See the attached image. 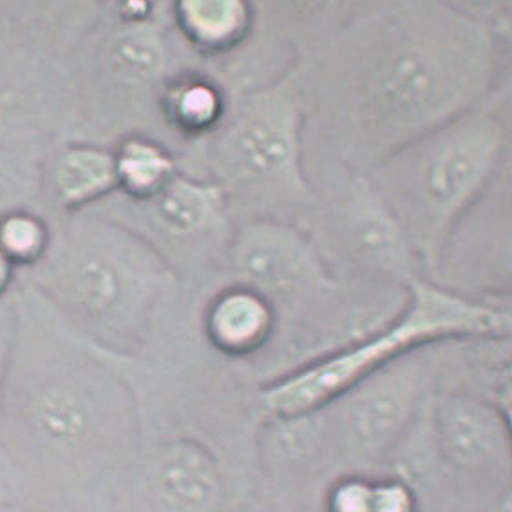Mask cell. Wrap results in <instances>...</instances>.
Segmentation results:
<instances>
[{
	"instance_id": "2",
	"label": "cell",
	"mask_w": 512,
	"mask_h": 512,
	"mask_svg": "<svg viewBox=\"0 0 512 512\" xmlns=\"http://www.w3.org/2000/svg\"><path fill=\"white\" fill-rule=\"evenodd\" d=\"M493 26L446 2L366 4L323 49L319 125L339 165L370 172L393 152L485 104Z\"/></svg>"
},
{
	"instance_id": "16",
	"label": "cell",
	"mask_w": 512,
	"mask_h": 512,
	"mask_svg": "<svg viewBox=\"0 0 512 512\" xmlns=\"http://www.w3.org/2000/svg\"><path fill=\"white\" fill-rule=\"evenodd\" d=\"M172 22L190 48L223 57L241 46L252 29V6L239 0H187L171 6Z\"/></svg>"
},
{
	"instance_id": "15",
	"label": "cell",
	"mask_w": 512,
	"mask_h": 512,
	"mask_svg": "<svg viewBox=\"0 0 512 512\" xmlns=\"http://www.w3.org/2000/svg\"><path fill=\"white\" fill-rule=\"evenodd\" d=\"M275 306L247 286L232 285L210 299L203 330L210 346L227 357L261 350L274 333Z\"/></svg>"
},
{
	"instance_id": "3",
	"label": "cell",
	"mask_w": 512,
	"mask_h": 512,
	"mask_svg": "<svg viewBox=\"0 0 512 512\" xmlns=\"http://www.w3.org/2000/svg\"><path fill=\"white\" fill-rule=\"evenodd\" d=\"M24 285L76 333L133 359L180 275L133 228L98 210L67 216Z\"/></svg>"
},
{
	"instance_id": "11",
	"label": "cell",
	"mask_w": 512,
	"mask_h": 512,
	"mask_svg": "<svg viewBox=\"0 0 512 512\" xmlns=\"http://www.w3.org/2000/svg\"><path fill=\"white\" fill-rule=\"evenodd\" d=\"M418 353L371 373L326 406L337 411V426L353 455L380 458L406 433L426 388Z\"/></svg>"
},
{
	"instance_id": "17",
	"label": "cell",
	"mask_w": 512,
	"mask_h": 512,
	"mask_svg": "<svg viewBox=\"0 0 512 512\" xmlns=\"http://www.w3.org/2000/svg\"><path fill=\"white\" fill-rule=\"evenodd\" d=\"M225 91L210 76L176 73L158 96V111L172 131L190 140H207L228 113Z\"/></svg>"
},
{
	"instance_id": "5",
	"label": "cell",
	"mask_w": 512,
	"mask_h": 512,
	"mask_svg": "<svg viewBox=\"0 0 512 512\" xmlns=\"http://www.w3.org/2000/svg\"><path fill=\"white\" fill-rule=\"evenodd\" d=\"M306 111L294 73L254 87L228 107L205 140L207 180L227 198L230 216L288 221L306 218L319 194L304 169Z\"/></svg>"
},
{
	"instance_id": "10",
	"label": "cell",
	"mask_w": 512,
	"mask_h": 512,
	"mask_svg": "<svg viewBox=\"0 0 512 512\" xmlns=\"http://www.w3.org/2000/svg\"><path fill=\"white\" fill-rule=\"evenodd\" d=\"M234 285L274 299L321 290L332 283L330 268L308 232L297 223L250 219L234 228L225 256Z\"/></svg>"
},
{
	"instance_id": "6",
	"label": "cell",
	"mask_w": 512,
	"mask_h": 512,
	"mask_svg": "<svg viewBox=\"0 0 512 512\" xmlns=\"http://www.w3.org/2000/svg\"><path fill=\"white\" fill-rule=\"evenodd\" d=\"M406 286V306L391 323L266 384L261 389L263 408L274 418L313 415L371 373L431 344L464 339L498 341L511 335L507 306L484 303L422 277Z\"/></svg>"
},
{
	"instance_id": "19",
	"label": "cell",
	"mask_w": 512,
	"mask_h": 512,
	"mask_svg": "<svg viewBox=\"0 0 512 512\" xmlns=\"http://www.w3.org/2000/svg\"><path fill=\"white\" fill-rule=\"evenodd\" d=\"M46 158L37 134L0 122V216L37 198Z\"/></svg>"
},
{
	"instance_id": "24",
	"label": "cell",
	"mask_w": 512,
	"mask_h": 512,
	"mask_svg": "<svg viewBox=\"0 0 512 512\" xmlns=\"http://www.w3.org/2000/svg\"><path fill=\"white\" fill-rule=\"evenodd\" d=\"M17 272L19 270L13 266L10 259L0 252V301L13 294Z\"/></svg>"
},
{
	"instance_id": "25",
	"label": "cell",
	"mask_w": 512,
	"mask_h": 512,
	"mask_svg": "<svg viewBox=\"0 0 512 512\" xmlns=\"http://www.w3.org/2000/svg\"><path fill=\"white\" fill-rule=\"evenodd\" d=\"M0 512H49L31 503L17 502V500H0Z\"/></svg>"
},
{
	"instance_id": "7",
	"label": "cell",
	"mask_w": 512,
	"mask_h": 512,
	"mask_svg": "<svg viewBox=\"0 0 512 512\" xmlns=\"http://www.w3.org/2000/svg\"><path fill=\"white\" fill-rule=\"evenodd\" d=\"M341 178L328 201L319 200L306 216L304 228L324 263L339 257L346 265L373 270L402 281H413L418 261L399 221L375 189L368 172L339 165ZM330 268V266H328Z\"/></svg>"
},
{
	"instance_id": "12",
	"label": "cell",
	"mask_w": 512,
	"mask_h": 512,
	"mask_svg": "<svg viewBox=\"0 0 512 512\" xmlns=\"http://www.w3.org/2000/svg\"><path fill=\"white\" fill-rule=\"evenodd\" d=\"M118 24L105 35L100 49V71L105 82L122 95L151 96L158 107L171 71V46L160 6H113Z\"/></svg>"
},
{
	"instance_id": "21",
	"label": "cell",
	"mask_w": 512,
	"mask_h": 512,
	"mask_svg": "<svg viewBox=\"0 0 512 512\" xmlns=\"http://www.w3.org/2000/svg\"><path fill=\"white\" fill-rule=\"evenodd\" d=\"M373 482L364 476L342 478L328 494V512H371Z\"/></svg>"
},
{
	"instance_id": "8",
	"label": "cell",
	"mask_w": 512,
	"mask_h": 512,
	"mask_svg": "<svg viewBox=\"0 0 512 512\" xmlns=\"http://www.w3.org/2000/svg\"><path fill=\"white\" fill-rule=\"evenodd\" d=\"M136 512H219L225 473L214 449L194 435H172L134 451L114 485ZM113 491V493H114Z\"/></svg>"
},
{
	"instance_id": "23",
	"label": "cell",
	"mask_w": 512,
	"mask_h": 512,
	"mask_svg": "<svg viewBox=\"0 0 512 512\" xmlns=\"http://www.w3.org/2000/svg\"><path fill=\"white\" fill-rule=\"evenodd\" d=\"M15 330H17V312L13 303V294L0 301V397H2V386L4 377L10 362L11 348L15 341Z\"/></svg>"
},
{
	"instance_id": "1",
	"label": "cell",
	"mask_w": 512,
	"mask_h": 512,
	"mask_svg": "<svg viewBox=\"0 0 512 512\" xmlns=\"http://www.w3.org/2000/svg\"><path fill=\"white\" fill-rule=\"evenodd\" d=\"M0 397V500L104 512L136 451L133 359L102 350L26 286Z\"/></svg>"
},
{
	"instance_id": "13",
	"label": "cell",
	"mask_w": 512,
	"mask_h": 512,
	"mask_svg": "<svg viewBox=\"0 0 512 512\" xmlns=\"http://www.w3.org/2000/svg\"><path fill=\"white\" fill-rule=\"evenodd\" d=\"M438 449L465 473H509L511 431L502 409L469 393L440 395L433 411Z\"/></svg>"
},
{
	"instance_id": "18",
	"label": "cell",
	"mask_w": 512,
	"mask_h": 512,
	"mask_svg": "<svg viewBox=\"0 0 512 512\" xmlns=\"http://www.w3.org/2000/svg\"><path fill=\"white\" fill-rule=\"evenodd\" d=\"M113 156L116 192L124 200H149L180 172L174 154L145 134H125Z\"/></svg>"
},
{
	"instance_id": "14",
	"label": "cell",
	"mask_w": 512,
	"mask_h": 512,
	"mask_svg": "<svg viewBox=\"0 0 512 512\" xmlns=\"http://www.w3.org/2000/svg\"><path fill=\"white\" fill-rule=\"evenodd\" d=\"M66 216L95 209L116 194L113 149L96 143H66L44 163L40 192Z\"/></svg>"
},
{
	"instance_id": "4",
	"label": "cell",
	"mask_w": 512,
	"mask_h": 512,
	"mask_svg": "<svg viewBox=\"0 0 512 512\" xmlns=\"http://www.w3.org/2000/svg\"><path fill=\"white\" fill-rule=\"evenodd\" d=\"M507 143L505 120L484 104L406 143L368 172L418 265L437 272L447 241L493 180Z\"/></svg>"
},
{
	"instance_id": "20",
	"label": "cell",
	"mask_w": 512,
	"mask_h": 512,
	"mask_svg": "<svg viewBox=\"0 0 512 512\" xmlns=\"http://www.w3.org/2000/svg\"><path fill=\"white\" fill-rule=\"evenodd\" d=\"M53 225L37 210L22 207L0 216V252L17 270L37 266L48 254Z\"/></svg>"
},
{
	"instance_id": "22",
	"label": "cell",
	"mask_w": 512,
	"mask_h": 512,
	"mask_svg": "<svg viewBox=\"0 0 512 512\" xmlns=\"http://www.w3.org/2000/svg\"><path fill=\"white\" fill-rule=\"evenodd\" d=\"M371 512H418L417 496L400 480H375Z\"/></svg>"
},
{
	"instance_id": "9",
	"label": "cell",
	"mask_w": 512,
	"mask_h": 512,
	"mask_svg": "<svg viewBox=\"0 0 512 512\" xmlns=\"http://www.w3.org/2000/svg\"><path fill=\"white\" fill-rule=\"evenodd\" d=\"M134 221L124 223L162 254L178 274V261L227 256L236 223L216 183L178 172L145 201H129Z\"/></svg>"
}]
</instances>
